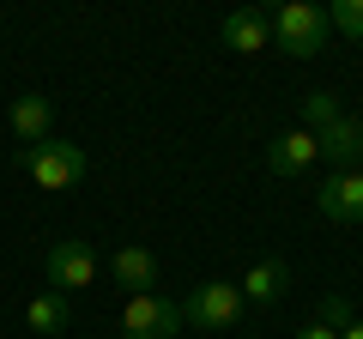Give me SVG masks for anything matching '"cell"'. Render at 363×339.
<instances>
[{
    "instance_id": "8992f818",
    "label": "cell",
    "mask_w": 363,
    "mask_h": 339,
    "mask_svg": "<svg viewBox=\"0 0 363 339\" xmlns=\"http://www.w3.org/2000/svg\"><path fill=\"white\" fill-rule=\"evenodd\" d=\"M315 206L333 224H363V170H333V176L315 188Z\"/></svg>"
},
{
    "instance_id": "30bf717a",
    "label": "cell",
    "mask_w": 363,
    "mask_h": 339,
    "mask_svg": "<svg viewBox=\"0 0 363 339\" xmlns=\"http://www.w3.org/2000/svg\"><path fill=\"white\" fill-rule=\"evenodd\" d=\"M315 140H321V157L333 170H357L363 164V116H339L333 128H321Z\"/></svg>"
},
{
    "instance_id": "9c48e42d",
    "label": "cell",
    "mask_w": 363,
    "mask_h": 339,
    "mask_svg": "<svg viewBox=\"0 0 363 339\" xmlns=\"http://www.w3.org/2000/svg\"><path fill=\"white\" fill-rule=\"evenodd\" d=\"M218 37H224V49H236V55H260V49H272V18L260 13V6H242V13H230L218 25Z\"/></svg>"
},
{
    "instance_id": "277c9868",
    "label": "cell",
    "mask_w": 363,
    "mask_h": 339,
    "mask_svg": "<svg viewBox=\"0 0 363 339\" xmlns=\"http://www.w3.org/2000/svg\"><path fill=\"white\" fill-rule=\"evenodd\" d=\"M176 333H182V309L164 291L128 297V309H121V339H176Z\"/></svg>"
},
{
    "instance_id": "8fae6325",
    "label": "cell",
    "mask_w": 363,
    "mask_h": 339,
    "mask_svg": "<svg viewBox=\"0 0 363 339\" xmlns=\"http://www.w3.org/2000/svg\"><path fill=\"white\" fill-rule=\"evenodd\" d=\"M6 121H13V140L43 145V140H49V121H55V109H49V97H43V91H25V97H13Z\"/></svg>"
},
{
    "instance_id": "4fadbf2b",
    "label": "cell",
    "mask_w": 363,
    "mask_h": 339,
    "mask_svg": "<svg viewBox=\"0 0 363 339\" xmlns=\"http://www.w3.org/2000/svg\"><path fill=\"white\" fill-rule=\"evenodd\" d=\"M67 321H73V309H67L61 291H43V297H30V309H25V327H30L37 339H61Z\"/></svg>"
},
{
    "instance_id": "9a60e30c",
    "label": "cell",
    "mask_w": 363,
    "mask_h": 339,
    "mask_svg": "<svg viewBox=\"0 0 363 339\" xmlns=\"http://www.w3.org/2000/svg\"><path fill=\"white\" fill-rule=\"evenodd\" d=\"M327 25L345 30V37H363V0H333L327 6Z\"/></svg>"
},
{
    "instance_id": "ac0fdd59",
    "label": "cell",
    "mask_w": 363,
    "mask_h": 339,
    "mask_svg": "<svg viewBox=\"0 0 363 339\" xmlns=\"http://www.w3.org/2000/svg\"><path fill=\"white\" fill-rule=\"evenodd\" d=\"M339 339H363V321H351V327H345V333H339Z\"/></svg>"
},
{
    "instance_id": "ba28073f",
    "label": "cell",
    "mask_w": 363,
    "mask_h": 339,
    "mask_svg": "<svg viewBox=\"0 0 363 339\" xmlns=\"http://www.w3.org/2000/svg\"><path fill=\"white\" fill-rule=\"evenodd\" d=\"M109 279H116L128 297H145V291H157V255L140 248V243L116 248V255H109Z\"/></svg>"
},
{
    "instance_id": "2e32d148",
    "label": "cell",
    "mask_w": 363,
    "mask_h": 339,
    "mask_svg": "<svg viewBox=\"0 0 363 339\" xmlns=\"http://www.w3.org/2000/svg\"><path fill=\"white\" fill-rule=\"evenodd\" d=\"M321 321L333 327V333H345V327H351V309H345V297H321Z\"/></svg>"
},
{
    "instance_id": "5b68a950",
    "label": "cell",
    "mask_w": 363,
    "mask_h": 339,
    "mask_svg": "<svg viewBox=\"0 0 363 339\" xmlns=\"http://www.w3.org/2000/svg\"><path fill=\"white\" fill-rule=\"evenodd\" d=\"M43 273H49V291H85L91 279H97V255H91V243H49V255H43Z\"/></svg>"
},
{
    "instance_id": "e0dca14e",
    "label": "cell",
    "mask_w": 363,
    "mask_h": 339,
    "mask_svg": "<svg viewBox=\"0 0 363 339\" xmlns=\"http://www.w3.org/2000/svg\"><path fill=\"white\" fill-rule=\"evenodd\" d=\"M297 339H339V333H333V327H327V321H309V327H303Z\"/></svg>"
},
{
    "instance_id": "3957f363",
    "label": "cell",
    "mask_w": 363,
    "mask_h": 339,
    "mask_svg": "<svg viewBox=\"0 0 363 339\" xmlns=\"http://www.w3.org/2000/svg\"><path fill=\"white\" fill-rule=\"evenodd\" d=\"M206 327V333H224V327L242 321V291L224 285V279H206V285L188 291V303H182V327Z\"/></svg>"
},
{
    "instance_id": "7a4b0ae2",
    "label": "cell",
    "mask_w": 363,
    "mask_h": 339,
    "mask_svg": "<svg viewBox=\"0 0 363 339\" xmlns=\"http://www.w3.org/2000/svg\"><path fill=\"white\" fill-rule=\"evenodd\" d=\"M25 176L37 188H49V194H61V188H73L79 176H85V145L73 140H43V145H25Z\"/></svg>"
},
{
    "instance_id": "6da1fadb",
    "label": "cell",
    "mask_w": 363,
    "mask_h": 339,
    "mask_svg": "<svg viewBox=\"0 0 363 339\" xmlns=\"http://www.w3.org/2000/svg\"><path fill=\"white\" fill-rule=\"evenodd\" d=\"M267 18H272V49L297 55V61L321 55V43H327V13H321V6L291 0V6H279V13H267Z\"/></svg>"
},
{
    "instance_id": "52a82bcc",
    "label": "cell",
    "mask_w": 363,
    "mask_h": 339,
    "mask_svg": "<svg viewBox=\"0 0 363 339\" xmlns=\"http://www.w3.org/2000/svg\"><path fill=\"white\" fill-rule=\"evenodd\" d=\"M309 164H321V140H315L309 128H291V133H279V140L267 145V170L272 176H303Z\"/></svg>"
},
{
    "instance_id": "5bb4252c",
    "label": "cell",
    "mask_w": 363,
    "mask_h": 339,
    "mask_svg": "<svg viewBox=\"0 0 363 339\" xmlns=\"http://www.w3.org/2000/svg\"><path fill=\"white\" fill-rule=\"evenodd\" d=\"M333 121H339V97L333 91H309V97H303V128H309V133L333 128Z\"/></svg>"
},
{
    "instance_id": "7c38bea8",
    "label": "cell",
    "mask_w": 363,
    "mask_h": 339,
    "mask_svg": "<svg viewBox=\"0 0 363 339\" xmlns=\"http://www.w3.org/2000/svg\"><path fill=\"white\" fill-rule=\"evenodd\" d=\"M236 291H242V303H279V297L291 291V267L267 255V261H255V267L242 273V285H236Z\"/></svg>"
}]
</instances>
